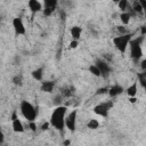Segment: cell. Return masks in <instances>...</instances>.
<instances>
[{
  "label": "cell",
  "instance_id": "18",
  "mask_svg": "<svg viewBox=\"0 0 146 146\" xmlns=\"http://www.w3.org/2000/svg\"><path fill=\"white\" fill-rule=\"evenodd\" d=\"M130 19H131V15L128 11H124V13L120 14V21L123 25H128L130 23Z\"/></svg>",
  "mask_w": 146,
  "mask_h": 146
},
{
  "label": "cell",
  "instance_id": "5",
  "mask_svg": "<svg viewBox=\"0 0 146 146\" xmlns=\"http://www.w3.org/2000/svg\"><path fill=\"white\" fill-rule=\"evenodd\" d=\"M112 107H113V102L112 100L103 102L100 104H97L94 107V112H95V114H97V115H99L102 117H107L108 113H110V110Z\"/></svg>",
  "mask_w": 146,
  "mask_h": 146
},
{
  "label": "cell",
  "instance_id": "9",
  "mask_svg": "<svg viewBox=\"0 0 146 146\" xmlns=\"http://www.w3.org/2000/svg\"><path fill=\"white\" fill-rule=\"evenodd\" d=\"M43 6H44L43 10H42L43 15L44 16H51L52 13L56 10V8L58 6V2L56 0H46L43 2Z\"/></svg>",
  "mask_w": 146,
  "mask_h": 146
},
{
  "label": "cell",
  "instance_id": "12",
  "mask_svg": "<svg viewBox=\"0 0 146 146\" xmlns=\"http://www.w3.org/2000/svg\"><path fill=\"white\" fill-rule=\"evenodd\" d=\"M27 6L30 8V10L32 13H39V11H42L43 8H42V3L38 0H30L27 2Z\"/></svg>",
  "mask_w": 146,
  "mask_h": 146
},
{
  "label": "cell",
  "instance_id": "6",
  "mask_svg": "<svg viewBox=\"0 0 146 146\" xmlns=\"http://www.w3.org/2000/svg\"><path fill=\"white\" fill-rule=\"evenodd\" d=\"M76 116H78V111L73 110L65 117V128H67L72 132H74L76 129Z\"/></svg>",
  "mask_w": 146,
  "mask_h": 146
},
{
  "label": "cell",
  "instance_id": "34",
  "mask_svg": "<svg viewBox=\"0 0 146 146\" xmlns=\"http://www.w3.org/2000/svg\"><path fill=\"white\" fill-rule=\"evenodd\" d=\"M129 102H130L131 104H135V103L137 102V97H129Z\"/></svg>",
  "mask_w": 146,
  "mask_h": 146
},
{
  "label": "cell",
  "instance_id": "35",
  "mask_svg": "<svg viewBox=\"0 0 146 146\" xmlns=\"http://www.w3.org/2000/svg\"><path fill=\"white\" fill-rule=\"evenodd\" d=\"M144 89H145V90H146V87H145V88H144Z\"/></svg>",
  "mask_w": 146,
  "mask_h": 146
},
{
  "label": "cell",
  "instance_id": "13",
  "mask_svg": "<svg viewBox=\"0 0 146 146\" xmlns=\"http://www.w3.org/2000/svg\"><path fill=\"white\" fill-rule=\"evenodd\" d=\"M59 94L62 95L63 98H70L75 94V88L73 86H65V87H63L60 89Z\"/></svg>",
  "mask_w": 146,
  "mask_h": 146
},
{
  "label": "cell",
  "instance_id": "30",
  "mask_svg": "<svg viewBox=\"0 0 146 146\" xmlns=\"http://www.w3.org/2000/svg\"><path fill=\"white\" fill-rule=\"evenodd\" d=\"M139 65H140V68H141V71H145V70H146V58L141 59Z\"/></svg>",
  "mask_w": 146,
  "mask_h": 146
},
{
  "label": "cell",
  "instance_id": "28",
  "mask_svg": "<svg viewBox=\"0 0 146 146\" xmlns=\"http://www.w3.org/2000/svg\"><path fill=\"white\" fill-rule=\"evenodd\" d=\"M78 44H79V41H76V40H72V41L70 42V48H71V49H75V48L78 47Z\"/></svg>",
  "mask_w": 146,
  "mask_h": 146
},
{
  "label": "cell",
  "instance_id": "4",
  "mask_svg": "<svg viewBox=\"0 0 146 146\" xmlns=\"http://www.w3.org/2000/svg\"><path fill=\"white\" fill-rule=\"evenodd\" d=\"M131 34L130 33H128V34H123V35H117V36H114L113 38V44L115 46V48L120 51V52H122V54H124L125 51H127V48H128V46H129V43H130V41H131Z\"/></svg>",
  "mask_w": 146,
  "mask_h": 146
},
{
  "label": "cell",
  "instance_id": "17",
  "mask_svg": "<svg viewBox=\"0 0 146 146\" xmlns=\"http://www.w3.org/2000/svg\"><path fill=\"white\" fill-rule=\"evenodd\" d=\"M43 72H44L43 67H38V68L33 70L31 74H32V78H33L34 80H36V81H42V79H43Z\"/></svg>",
  "mask_w": 146,
  "mask_h": 146
},
{
  "label": "cell",
  "instance_id": "31",
  "mask_svg": "<svg viewBox=\"0 0 146 146\" xmlns=\"http://www.w3.org/2000/svg\"><path fill=\"white\" fill-rule=\"evenodd\" d=\"M49 125H50V122H44V123H42V125H41V130H42V131L48 130Z\"/></svg>",
  "mask_w": 146,
  "mask_h": 146
},
{
  "label": "cell",
  "instance_id": "27",
  "mask_svg": "<svg viewBox=\"0 0 146 146\" xmlns=\"http://www.w3.org/2000/svg\"><path fill=\"white\" fill-rule=\"evenodd\" d=\"M108 92V88H99V89H97V92H96V95H104V94H107Z\"/></svg>",
  "mask_w": 146,
  "mask_h": 146
},
{
  "label": "cell",
  "instance_id": "2",
  "mask_svg": "<svg viewBox=\"0 0 146 146\" xmlns=\"http://www.w3.org/2000/svg\"><path fill=\"white\" fill-rule=\"evenodd\" d=\"M19 110H21L22 115L27 122L35 121L38 116V108H35V106L32 103H30L29 100H22L19 105Z\"/></svg>",
  "mask_w": 146,
  "mask_h": 146
},
{
  "label": "cell",
  "instance_id": "29",
  "mask_svg": "<svg viewBox=\"0 0 146 146\" xmlns=\"http://www.w3.org/2000/svg\"><path fill=\"white\" fill-rule=\"evenodd\" d=\"M29 128H30V130L35 131V130H36V124H35V121H33V122H29Z\"/></svg>",
  "mask_w": 146,
  "mask_h": 146
},
{
  "label": "cell",
  "instance_id": "32",
  "mask_svg": "<svg viewBox=\"0 0 146 146\" xmlns=\"http://www.w3.org/2000/svg\"><path fill=\"white\" fill-rule=\"evenodd\" d=\"M140 3L143 6V10L145 13V16H146V0H140Z\"/></svg>",
  "mask_w": 146,
  "mask_h": 146
},
{
  "label": "cell",
  "instance_id": "3",
  "mask_svg": "<svg viewBox=\"0 0 146 146\" xmlns=\"http://www.w3.org/2000/svg\"><path fill=\"white\" fill-rule=\"evenodd\" d=\"M144 40V36H138L135 39H131L129 43L130 48V56L135 62H138L143 57V49H141V42Z\"/></svg>",
  "mask_w": 146,
  "mask_h": 146
},
{
  "label": "cell",
  "instance_id": "33",
  "mask_svg": "<svg viewBox=\"0 0 146 146\" xmlns=\"http://www.w3.org/2000/svg\"><path fill=\"white\" fill-rule=\"evenodd\" d=\"M140 35H141V36L146 35V26H141V27H140Z\"/></svg>",
  "mask_w": 146,
  "mask_h": 146
},
{
  "label": "cell",
  "instance_id": "7",
  "mask_svg": "<svg viewBox=\"0 0 146 146\" xmlns=\"http://www.w3.org/2000/svg\"><path fill=\"white\" fill-rule=\"evenodd\" d=\"M95 65L99 68V71H100V74H102V78H108L110 76V74H111V71H112V68H111V66H110V64L107 63V62H105L104 59H96V62H95Z\"/></svg>",
  "mask_w": 146,
  "mask_h": 146
},
{
  "label": "cell",
  "instance_id": "26",
  "mask_svg": "<svg viewBox=\"0 0 146 146\" xmlns=\"http://www.w3.org/2000/svg\"><path fill=\"white\" fill-rule=\"evenodd\" d=\"M103 59L110 64V63L113 60V56H112V54H104V55H103Z\"/></svg>",
  "mask_w": 146,
  "mask_h": 146
},
{
  "label": "cell",
  "instance_id": "16",
  "mask_svg": "<svg viewBox=\"0 0 146 146\" xmlns=\"http://www.w3.org/2000/svg\"><path fill=\"white\" fill-rule=\"evenodd\" d=\"M137 91H138V88H137V81L132 82L127 89H125V92L129 97H136L137 96Z\"/></svg>",
  "mask_w": 146,
  "mask_h": 146
},
{
  "label": "cell",
  "instance_id": "14",
  "mask_svg": "<svg viewBox=\"0 0 146 146\" xmlns=\"http://www.w3.org/2000/svg\"><path fill=\"white\" fill-rule=\"evenodd\" d=\"M123 91H124V90H123V88H122L121 86L114 84V86H112V87L108 88V92H107V94L110 95V97H116V96L121 95Z\"/></svg>",
  "mask_w": 146,
  "mask_h": 146
},
{
  "label": "cell",
  "instance_id": "20",
  "mask_svg": "<svg viewBox=\"0 0 146 146\" xmlns=\"http://www.w3.org/2000/svg\"><path fill=\"white\" fill-rule=\"evenodd\" d=\"M137 78H138V82L140 83V86L143 88L146 87V70L145 71H141L140 73L137 74Z\"/></svg>",
  "mask_w": 146,
  "mask_h": 146
},
{
  "label": "cell",
  "instance_id": "21",
  "mask_svg": "<svg viewBox=\"0 0 146 146\" xmlns=\"http://www.w3.org/2000/svg\"><path fill=\"white\" fill-rule=\"evenodd\" d=\"M131 8H132V10L135 11V14L144 13V10H143V6H141L140 1H133V2L131 3Z\"/></svg>",
  "mask_w": 146,
  "mask_h": 146
},
{
  "label": "cell",
  "instance_id": "8",
  "mask_svg": "<svg viewBox=\"0 0 146 146\" xmlns=\"http://www.w3.org/2000/svg\"><path fill=\"white\" fill-rule=\"evenodd\" d=\"M11 25H13V29H14V31L17 35H24L26 33L25 25H24L23 19L21 17H15L11 22Z\"/></svg>",
  "mask_w": 146,
  "mask_h": 146
},
{
  "label": "cell",
  "instance_id": "1",
  "mask_svg": "<svg viewBox=\"0 0 146 146\" xmlns=\"http://www.w3.org/2000/svg\"><path fill=\"white\" fill-rule=\"evenodd\" d=\"M67 115V107L62 105V106H57L55 107V110L52 111L51 115H50V125L52 128H55L56 130H58L59 132L64 131L65 128V117Z\"/></svg>",
  "mask_w": 146,
  "mask_h": 146
},
{
  "label": "cell",
  "instance_id": "10",
  "mask_svg": "<svg viewBox=\"0 0 146 146\" xmlns=\"http://www.w3.org/2000/svg\"><path fill=\"white\" fill-rule=\"evenodd\" d=\"M11 127H13V130L15 132H17V133H21V132H24L25 131L24 124L18 119V116L16 115V112H14L13 115H11Z\"/></svg>",
  "mask_w": 146,
  "mask_h": 146
},
{
  "label": "cell",
  "instance_id": "22",
  "mask_svg": "<svg viewBox=\"0 0 146 146\" xmlns=\"http://www.w3.org/2000/svg\"><path fill=\"white\" fill-rule=\"evenodd\" d=\"M87 128H88V129H91V130H96L97 128H99V122H98V120H96V119H90V120L87 122Z\"/></svg>",
  "mask_w": 146,
  "mask_h": 146
},
{
  "label": "cell",
  "instance_id": "19",
  "mask_svg": "<svg viewBox=\"0 0 146 146\" xmlns=\"http://www.w3.org/2000/svg\"><path fill=\"white\" fill-rule=\"evenodd\" d=\"M130 6V2L128 0H121L117 2V7L119 9L121 10V13H124V11H128V8Z\"/></svg>",
  "mask_w": 146,
  "mask_h": 146
},
{
  "label": "cell",
  "instance_id": "23",
  "mask_svg": "<svg viewBox=\"0 0 146 146\" xmlns=\"http://www.w3.org/2000/svg\"><path fill=\"white\" fill-rule=\"evenodd\" d=\"M89 72L92 74V75H95V76H97V78H100L102 76V74H100V71H99V68L94 64V65H90L89 66Z\"/></svg>",
  "mask_w": 146,
  "mask_h": 146
},
{
  "label": "cell",
  "instance_id": "25",
  "mask_svg": "<svg viewBox=\"0 0 146 146\" xmlns=\"http://www.w3.org/2000/svg\"><path fill=\"white\" fill-rule=\"evenodd\" d=\"M63 100H64V98L62 97L60 94H58L57 96H55L54 99H52V102H54V104H55L56 107H57V106H62V102H63Z\"/></svg>",
  "mask_w": 146,
  "mask_h": 146
},
{
  "label": "cell",
  "instance_id": "15",
  "mask_svg": "<svg viewBox=\"0 0 146 146\" xmlns=\"http://www.w3.org/2000/svg\"><path fill=\"white\" fill-rule=\"evenodd\" d=\"M70 33H71V36H72V40H76L79 41V39L81 38V33H82V29L78 25H74L71 27L70 30Z\"/></svg>",
  "mask_w": 146,
  "mask_h": 146
},
{
  "label": "cell",
  "instance_id": "11",
  "mask_svg": "<svg viewBox=\"0 0 146 146\" xmlns=\"http://www.w3.org/2000/svg\"><path fill=\"white\" fill-rule=\"evenodd\" d=\"M56 86V81H51V80H46V81H42L41 82V90L43 92H52L54 91V88Z\"/></svg>",
  "mask_w": 146,
  "mask_h": 146
},
{
  "label": "cell",
  "instance_id": "24",
  "mask_svg": "<svg viewBox=\"0 0 146 146\" xmlns=\"http://www.w3.org/2000/svg\"><path fill=\"white\" fill-rule=\"evenodd\" d=\"M13 83H14L15 86H22V83H23V76H22L21 74L15 75V76L13 78Z\"/></svg>",
  "mask_w": 146,
  "mask_h": 146
}]
</instances>
